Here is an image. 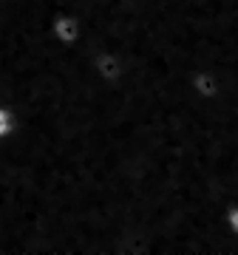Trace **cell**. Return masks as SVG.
Wrapping results in <instances>:
<instances>
[{"label": "cell", "instance_id": "cell-1", "mask_svg": "<svg viewBox=\"0 0 238 255\" xmlns=\"http://www.w3.org/2000/svg\"><path fill=\"white\" fill-rule=\"evenodd\" d=\"M80 34H83V28H80V20L74 17L71 11H57L54 20H51V26H48V37L54 40V46L68 48V51L77 46Z\"/></svg>", "mask_w": 238, "mask_h": 255}, {"label": "cell", "instance_id": "cell-2", "mask_svg": "<svg viewBox=\"0 0 238 255\" xmlns=\"http://www.w3.org/2000/svg\"><path fill=\"white\" fill-rule=\"evenodd\" d=\"M91 71L105 88H114L119 82V77H122V60H119L114 51H108V48L94 51L91 54Z\"/></svg>", "mask_w": 238, "mask_h": 255}, {"label": "cell", "instance_id": "cell-3", "mask_svg": "<svg viewBox=\"0 0 238 255\" xmlns=\"http://www.w3.org/2000/svg\"><path fill=\"white\" fill-rule=\"evenodd\" d=\"M190 94L199 97V100H219V94H221L219 74L207 71V68H196L190 74Z\"/></svg>", "mask_w": 238, "mask_h": 255}, {"label": "cell", "instance_id": "cell-4", "mask_svg": "<svg viewBox=\"0 0 238 255\" xmlns=\"http://www.w3.org/2000/svg\"><path fill=\"white\" fill-rule=\"evenodd\" d=\"M224 224H227V230L238 238V201H236V204H230V207L224 210Z\"/></svg>", "mask_w": 238, "mask_h": 255}, {"label": "cell", "instance_id": "cell-5", "mask_svg": "<svg viewBox=\"0 0 238 255\" xmlns=\"http://www.w3.org/2000/svg\"><path fill=\"white\" fill-rule=\"evenodd\" d=\"M11 128H14V117L6 108H0V142H3V136L11 133Z\"/></svg>", "mask_w": 238, "mask_h": 255}]
</instances>
